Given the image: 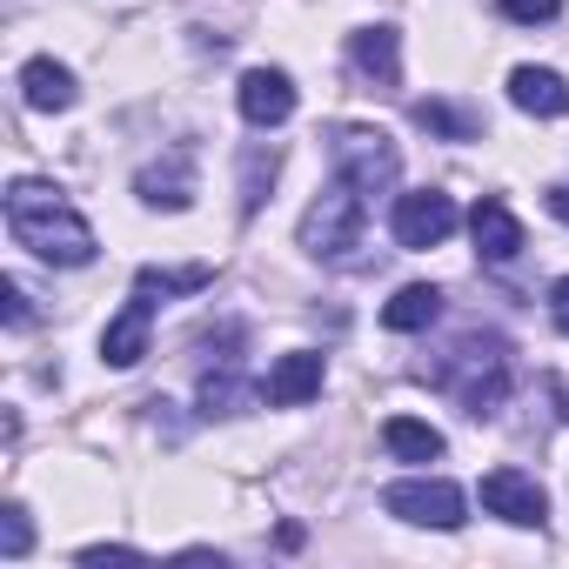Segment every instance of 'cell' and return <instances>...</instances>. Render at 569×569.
<instances>
[{
  "label": "cell",
  "mask_w": 569,
  "mask_h": 569,
  "mask_svg": "<svg viewBox=\"0 0 569 569\" xmlns=\"http://www.w3.org/2000/svg\"><path fill=\"white\" fill-rule=\"evenodd\" d=\"M549 214H556V221L569 228V181H562V188H549Z\"/></svg>",
  "instance_id": "cell-27"
},
{
  "label": "cell",
  "mask_w": 569,
  "mask_h": 569,
  "mask_svg": "<svg viewBox=\"0 0 569 569\" xmlns=\"http://www.w3.org/2000/svg\"><path fill=\"white\" fill-rule=\"evenodd\" d=\"M322 382H329V362H322L316 349H296V356H281V362L268 369L261 402H268V409H302V402L322 396Z\"/></svg>",
  "instance_id": "cell-10"
},
{
  "label": "cell",
  "mask_w": 569,
  "mask_h": 569,
  "mask_svg": "<svg viewBox=\"0 0 569 569\" xmlns=\"http://www.w3.org/2000/svg\"><path fill=\"white\" fill-rule=\"evenodd\" d=\"M0 296H8V329L21 336V329L34 322V309H28V289H21V281H0Z\"/></svg>",
  "instance_id": "cell-24"
},
{
  "label": "cell",
  "mask_w": 569,
  "mask_h": 569,
  "mask_svg": "<svg viewBox=\"0 0 569 569\" xmlns=\"http://www.w3.org/2000/svg\"><path fill=\"white\" fill-rule=\"evenodd\" d=\"M409 121L422 128V134H436V141H482V108H469V101H442V94H429V101H416L409 108Z\"/></svg>",
  "instance_id": "cell-16"
},
{
  "label": "cell",
  "mask_w": 569,
  "mask_h": 569,
  "mask_svg": "<svg viewBox=\"0 0 569 569\" xmlns=\"http://www.w3.org/2000/svg\"><path fill=\"white\" fill-rule=\"evenodd\" d=\"M349 68L369 81V88H402V34L396 28H356L349 34Z\"/></svg>",
  "instance_id": "cell-14"
},
{
  "label": "cell",
  "mask_w": 569,
  "mask_h": 569,
  "mask_svg": "<svg viewBox=\"0 0 569 569\" xmlns=\"http://www.w3.org/2000/svg\"><path fill=\"white\" fill-rule=\"evenodd\" d=\"M134 194H141L148 208H161V214L194 208V148H188V141H174L161 161H148V168L134 174Z\"/></svg>",
  "instance_id": "cell-9"
},
{
  "label": "cell",
  "mask_w": 569,
  "mask_h": 569,
  "mask_svg": "<svg viewBox=\"0 0 569 569\" xmlns=\"http://www.w3.org/2000/svg\"><path fill=\"white\" fill-rule=\"evenodd\" d=\"M28 549H34V522H28V509H21V502H8V509H0V556L21 562Z\"/></svg>",
  "instance_id": "cell-22"
},
{
  "label": "cell",
  "mask_w": 569,
  "mask_h": 569,
  "mask_svg": "<svg viewBox=\"0 0 569 569\" xmlns=\"http://www.w3.org/2000/svg\"><path fill=\"white\" fill-rule=\"evenodd\" d=\"M274 168H281V148L274 141H248L241 148V214H254L274 188Z\"/></svg>",
  "instance_id": "cell-20"
},
{
  "label": "cell",
  "mask_w": 569,
  "mask_h": 569,
  "mask_svg": "<svg viewBox=\"0 0 569 569\" xmlns=\"http://www.w3.org/2000/svg\"><path fill=\"white\" fill-rule=\"evenodd\" d=\"M382 509H389L396 522H416V529H462V522H469L462 489H456V482H442V476L389 482V489H382Z\"/></svg>",
  "instance_id": "cell-5"
},
{
  "label": "cell",
  "mask_w": 569,
  "mask_h": 569,
  "mask_svg": "<svg viewBox=\"0 0 569 569\" xmlns=\"http://www.w3.org/2000/svg\"><path fill=\"white\" fill-rule=\"evenodd\" d=\"M362 228H369V194L336 174V181L309 201V214H302V248H309L316 261H349V254L362 248Z\"/></svg>",
  "instance_id": "cell-3"
},
{
  "label": "cell",
  "mask_w": 569,
  "mask_h": 569,
  "mask_svg": "<svg viewBox=\"0 0 569 569\" xmlns=\"http://www.w3.org/2000/svg\"><path fill=\"white\" fill-rule=\"evenodd\" d=\"M234 101H241L248 128H281V121L296 114V81L281 74V68H248L241 88H234Z\"/></svg>",
  "instance_id": "cell-11"
},
{
  "label": "cell",
  "mask_w": 569,
  "mask_h": 569,
  "mask_svg": "<svg viewBox=\"0 0 569 569\" xmlns=\"http://www.w3.org/2000/svg\"><path fill=\"white\" fill-rule=\"evenodd\" d=\"M509 101L522 114H536V121H556V114H569V81L556 68H516L509 74Z\"/></svg>",
  "instance_id": "cell-17"
},
{
  "label": "cell",
  "mask_w": 569,
  "mask_h": 569,
  "mask_svg": "<svg viewBox=\"0 0 569 569\" xmlns=\"http://www.w3.org/2000/svg\"><path fill=\"white\" fill-rule=\"evenodd\" d=\"M21 101H28V108H41V114H68V108L81 101L74 68H61L54 54H34V61L21 68Z\"/></svg>",
  "instance_id": "cell-15"
},
{
  "label": "cell",
  "mask_w": 569,
  "mask_h": 569,
  "mask_svg": "<svg viewBox=\"0 0 569 569\" xmlns=\"http://www.w3.org/2000/svg\"><path fill=\"white\" fill-rule=\"evenodd\" d=\"M248 369H241V329H221V356L201 369V416L221 422V416H241L248 409Z\"/></svg>",
  "instance_id": "cell-7"
},
{
  "label": "cell",
  "mask_w": 569,
  "mask_h": 569,
  "mask_svg": "<svg viewBox=\"0 0 569 569\" xmlns=\"http://www.w3.org/2000/svg\"><path fill=\"white\" fill-rule=\"evenodd\" d=\"M502 14H509L516 28H542V21L562 14V0H502Z\"/></svg>",
  "instance_id": "cell-23"
},
{
  "label": "cell",
  "mask_w": 569,
  "mask_h": 569,
  "mask_svg": "<svg viewBox=\"0 0 569 569\" xmlns=\"http://www.w3.org/2000/svg\"><path fill=\"white\" fill-rule=\"evenodd\" d=\"M436 316H442V289H429V281H409V289L382 309V329H396V336H422Z\"/></svg>",
  "instance_id": "cell-18"
},
{
  "label": "cell",
  "mask_w": 569,
  "mask_h": 569,
  "mask_svg": "<svg viewBox=\"0 0 569 569\" xmlns=\"http://www.w3.org/2000/svg\"><path fill=\"white\" fill-rule=\"evenodd\" d=\"M148 329H154V296L134 289V296L121 302V316L101 329V362H108V369H134V362L148 356Z\"/></svg>",
  "instance_id": "cell-13"
},
{
  "label": "cell",
  "mask_w": 569,
  "mask_h": 569,
  "mask_svg": "<svg viewBox=\"0 0 569 569\" xmlns=\"http://www.w3.org/2000/svg\"><path fill=\"white\" fill-rule=\"evenodd\" d=\"M556 389V402H562V416H569V382H549Z\"/></svg>",
  "instance_id": "cell-28"
},
{
  "label": "cell",
  "mask_w": 569,
  "mask_h": 569,
  "mask_svg": "<svg viewBox=\"0 0 569 569\" xmlns=\"http://www.w3.org/2000/svg\"><path fill=\"white\" fill-rule=\"evenodd\" d=\"M456 221H462V208H456L442 188H416V194H396L389 234H396V248L422 254V248H442V241L456 234Z\"/></svg>",
  "instance_id": "cell-6"
},
{
  "label": "cell",
  "mask_w": 569,
  "mask_h": 569,
  "mask_svg": "<svg viewBox=\"0 0 569 569\" xmlns=\"http://www.w3.org/2000/svg\"><path fill=\"white\" fill-rule=\"evenodd\" d=\"M8 234L54 261V268H88L94 261V228L81 221V208L54 188V181H14L8 188Z\"/></svg>",
  "instance_id": "cell-1"
},
{
  "label": "cell",
  "mask_w": 569,
  "mask_h": 569,
  "mask_svg": "<svg viewBox=\"0 0 569 569\" xmlns=\"http://www.w3.org/2000/svg\"><path fill=\"white\" fill-rule=\"evenodd\" d=\"M81 562H141V549H128V542H94V549H81Z\"/></svg>",
  "instance_id": "cell-25"
},
{
  "label": "cell",
  "mask_w": 569,
  "mask_h": 569,
  "mask_svg": "<svg viewBox=\"0 0 569 569\" xmlns=\"http://www.w3.org/2000/svg\"><path fill=\"white\" fill-rule=\"evenodd\" d=\"M208 281H214V268L194 261V268H141L134 289H148V296H201Z\"/></svg>",
  "instance_id": "cell-21"
},
{
  "label": "cell",
  "mask_w": 569,
  "mask_h": 569,
  "mask_svg": "<svg viewBox=\"0 0 569 569\" xmlns=\"http://www.w3.org/2000/svg\"><path fill=\"white\" fill-rule=\"evenodd\" d=\"M322 141H329L336 174H342V181H356L369 201H376V194H389V188L402 181V154H396V141H389L382 128H362V121H329V128H322Z\"/></svg>",
  "instance_id": "cell-4"
},
{
  "label": "cell",
  "mask_w": 569,
  "mask_h": 569,
  "mask_svg": "<svg viewBox=\"0 0 569 569\" xmlns=\"http://www.w3.org/2000/svg\"><path fill=\"white\" fill-rule=\"evenodd\" d=\"M549 316H556V329L569 336V274L556 281V289H549Z\"/></svg>",
  "instance_id": "cell-26"
},
{
  "label": "cell",
  "mask_w": 569,
  "mask_h": 569,
  "mask_svg": "<svg viewBox=\"0 0 569 569\" xmlns=\"http://www.w3.org/2000/svg\"><path fill=\"white\" fill-rule=\"evenodd\" d=\"M422 382L429 389H442L462 416H496L502 409V396H509V382H516V349L502 342V336H489V329H476V336H462V342H449L429 369H422Z\"/></svg>",
  "instance_id": "cell-2"
},
{
  "label": "cell",
  "mask_w": 569,
  "mask_h": 569,
  "mask_svg": "<svg viewBox=\"0 0 569 569\" xmlns=\"http://www.w3.org/2000/svg\"><path fill=\"white\" fill-rule=\"evenodd\" d=\"M482 509L502 516L509 529H542V522H549V496H542V482L522 476V469H489V476H482Z\"/></svg>",
  "instance_id": "cell-8"
},
{
  "label": "cell",
  "mask_w": 569,
  "mask_h": 569,
  "mask_svg": "<svg viewBox=\"0 0 569 569\" xmlns=\"http://www.w3.org/2000/svg\"><path fill=\"white\" fill-rule=\"evenodd\" d=\"M469 234H476V254H482L489 268H509V261L529 248L522 221H516V214H509V201H496V194H482V201L469 208Z\"/></svg>",
  "instance_id": "cell-12"
},
{
  "label": "cell",
  "mask_w": 569,
  "mask_h": 569,
  "mask_svg": "<svg viewBox=\"0 0 569 569\" xmlns=\"http://www.w3.org/2000/svg\"><path fill=\"white\" fill-rule=\"evenodd\" d=\"M382 442H389V456H402V462H442V429H429V422H416V416H389L382 422Z\"/></svg>",
  "instance_id": "cell-19"
}]
</instances>
